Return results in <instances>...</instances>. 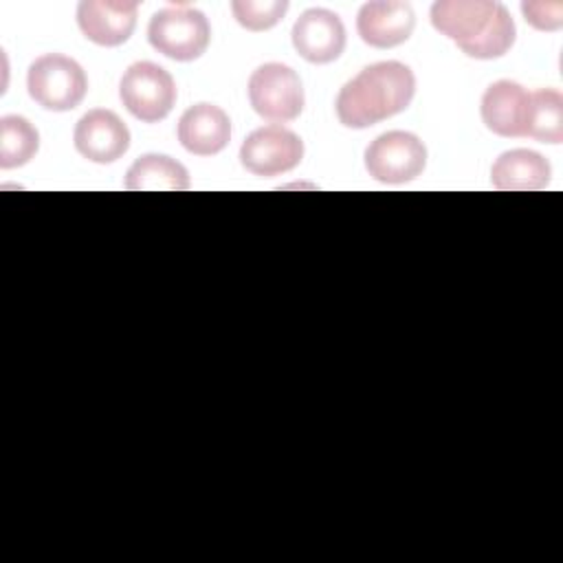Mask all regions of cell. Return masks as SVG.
<instances>
[{
    "label": "cell",
    "mask_w": 563,
    "mask_h": 563,
    "mask_svg": "<svg viewBox=\"0 0 563 563\" xmlns=\"http://www.w3.org/2000/svg\"><path fill=\"white\" fill-rule=\"evenodd\" d=\"M229 139V114L213 103H196L187 108L178 121V141L196 156H213L222 152Z\"/></svg>",
    "instance_id": "5bb4252c"
},
{
    "label": "cell",
    "mask_w": 563,
    "mask_h": 563,
    "mask_svg": "<svg viewBox=\"0 0 563 563\" xmlns=\"http://www.w3.org/2000/svg\"><path fill=\"white\" fill-rule=\"evenodd\" d=\"M303 158V141L288 128L266 125L253 130L242 147L240 161L255 176H277L295 169Z\"/></svg>",
    "instance_id": "ba28073f"
},
{
    "label": "cell",
    "mask_w": 563,
    "mask_h": 563,
    "mask_svg": "<svg viewBox=\"0 0 563 563\" xmlns=\"http://www.w3.org/2000/svg\"><path fill=\"white\" fill-rule=\"evenodd\" d=\"M416 26V13L409 2L376 0L361 7L356 31L374 48H394L407 42Z\"/></svg>",
    "instance_id": "8fae6325"
},
{
    "label": "cell",
    "mask_w": 563,
    "mask_h": 563,
    "mask_svg": "<svg viewBox=\"0 0 563 563\" xmlns=\"http://www.w3.org/2000/svg\"><path fill=\"white\" fill-rule=\"evenodd\" d=\"M482 121L499 136H526L530 92L510 79L490 84L482 97Z\"/></svg>",
    "instance_id": "4fadbf2b"
},
{
    "label": "cell",
    "mask_w": 563,
    "mask_h": 563,
    "mask_svg": "<svg viewBox=\"0 0 563 563\" xmlns=\"http://www.w3.org/2000/svg\"><path fill=\"white\" fill-rule=\"evenodd\" d=\"M521 11L526 22L539 31H559L563 26V4L561 2H523Z\"/></svg>",
    "instance_id": "ffe728a7"
},
{
    "label": "cell",
    "mask_w": 563,
    "mask_h": 563,
    "mask_svg": "<svg viewBox=\"0 0 563 563\" xmlns=\"http://www.w3.org/2000/svg\"><path fill=\"white\" fill-rule=\"evenodd\" d=\"M40 147L37 130L18 114L0 119V167L13 169L26 165Z\"/></svg>",
    "instance_id": "ac0fdd59"
},
{
    "label": "cell",
    "mask_w": 563,
    "mask_h": 563,
    "mask_svg": "<svg viewBox=\"0 0 563 563\" xmlns=\"http://www.w3.org/2000/svg\"><path fill=\"white\" fill-rule=\"evenodd\" d=\"M139 2L84 0L77 7V24L81 33L99 46H119L130 40L136 26Z\"/></svg>",
    "instance_id": "7c38bea8"
},
{
    "label": "cell",
    "mask_w": 563,
    "mask_h": 563,
    "mask_svg": "<svg viewBox=\"0 0 563 563\" xmlns=\"http://www.w3.org/2000/svg\"><path fill=\"white\" fill-rule=\"evenodd\" d=\"M119 97L128 112L143 123L165 119L176 103L174 77L154 62L132 64L119 84Z\"/></svg>",
    "instance_id": "5b68a950"
},
{
    "label": "cell",
    "mask_w": 563,
    "mask_h": 563,
    "mask_svg": "<svg viewBox=\"0 0 563 563\" xmlns=\"http://www.w3.org/2000/svg\"><path fill=\"white\" fill-rule=\"evenodd\" d=\"M424 165L427 147L411 132H385L376 136L365 150V169L378 183H409L422 174Z\"/></svg>",
    "instance_id": "52a82bcc"
},
{
    "label": "cell",
    "mask_w": 563,
    "mask_h": 563,
    "mask_svg": "<svg viewBox=\"0 0 563 563\" xmlns=\"http://www.w3.org/2000/svg\"><path fill=\"white\" fill-rule=\"evenodd\" d=\"M77 152L92 163H114L130 147V130L121 117L106 108H95L86 112L73 134Z\"/></svg>",
    "instance_id": "9c48e42d"
},
{
    "label": "cell",
    "mask_w": 563,
    "mask_h": 563,
    "mask_svg": "<svg viewBox=\"0 0 563 563\" xmlns=\"http://www.w3.org/2000/svg\"><path fill=\"white\" fill-rule=\"evenodd\" d=\"M431 24L475 59L506 55L517 35L508 9L488 0H438L431 7Z\"/></svg>",
    "instance_id": "7a4b0ae2"
},
{
    "label": "cell",
    "mask_w": 563,
    "mask_h": 563,
    "mask_svg": "<svg viewBox=\"0 0 563 563\" xmlns=\"http://www.w3.org/2000/svg\"><path fill=\"white\" fill-rule=\"evenodd\" d=\"M125 189L130 191H185L189 189L187 169L165 156L145 154L136 158L125 174Z\"/></svg>",
    "instance_id": "2e32d148"
},
{
    "label": "cell",
    "mask_w": 563,
    "mask_h": 563,
    "mask_svg": "<svg viewBox=\"0 0 563 563\" xmlns=\"http://www.w3.org/2000/svg\"><path fill=\"white\" fill-rule=\"evenodd\" d=\"M26 88L31 99L42 108L66 112L84 101L88 79L75 59L59 53H48L29 66Z\"/></svg>",
    "instance_id": "277c9868"
},
{
    "label": "cell",
    "mask_w": 563,
    "mask_h": 563,
    "mask_svg": "<svg viewBox=\"0 0 563 563\" xmlns=\"http://www.w3.org/2000/svg\"><path fill=\"white\" fill-rule=\"evenodd\" d=\"M249 101L268 121L286 123L303 110V86L299 75L286 64H264L249 79Z\"/></svg>",
    "instance_id": "8992f818"
},
{
    "label": "cell",
    "mask_w": 563,
    "mask_h": 563,
    "mask_svg": "<svg viewBox=\"0 0 563 563\" xmlns=\"http://www.w3.org/2000/svg\"><path fill=\"white\" fill-rule=\"evenodd\" d=\"M550 163L534 150H508L490 167L493 187L504 191H537L550 183Z\"/></svg>",
    "instance_id": "9a60e30c"
},
{
    "label": "cell",
    "mask_w": 563,
    "mask_h": 563,
    "mask_svg": "<svg viewBox=\"0 0 563 563\" xmlns=\"http://www.w3.org/2000/svg\"><path fill=\"white\" fill-rule=\"evenodd\" d=\"M292 46L310 64H330L345 48V26L334 11L308 9L292 26Z\"/></svg>",
    "instance_id": "30bf717a"
},
{
    "label": "cell",
    "mask_w": 563,
    "mask_h": 563,
    "mask_svg": "<svg viewBox=\"0 0 563 563\" xmlns=\"http://www.w3.org/2000/svg\"><path fill=\"white\" fill-rule=\"evenodd\" d=\"M286 0H233L231 11L233 18L249 31H268L273 29L286 13Z\"/></svg>",
    "instance_id": "d6986e66"
},
{
    "label": "cell",
    "mask_w": 563,
    "mask_h": 563,
    "mask_svg": "<svg viewBox=\"0 0 563 563\" xmlns=\"http://www.w3.org/2000/svg\"><path fill=\"white\" fill-rule=\"evenodd\" d=\"M150 44L169 59H198L211 40V26L202 11L191 7H167L152 15L147 24Z\"/></svg>",
    "instance_id": "3957f363"
},
{
    "label": "cell",
    "mask_w": 563,
    "mask_h": 563,
    "mask_svg": "<svg viewBox=\"0 0 563 563\" xmlns=\"http://www.w3.org/2000/svg\"><path fill=\"white\" fill-rule=\"evenodd\" d=\"M416 92V77L400 62H378L352 77L336 97V117L345 128L363 130L402 112Z\"/></svg>",
    "instance_id": "6da1fadb"
},
{
    "label": "cell",
    "mask_w": 563,
    "mask_h": 563,
    "mask_svg": "<svg viewBox=\"0 0 563 563\" xmlns=\"http://www.w3.org/2000/svg\"><path fill=\"white\" fill-rule=\"evenodd\" d=\"M526 136L554 145L563 141V97L559 90L543 88L530 92Z\"/></svg>",
    "instance_id": "e0dca14e"
}]
</instances>
